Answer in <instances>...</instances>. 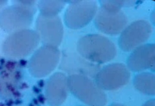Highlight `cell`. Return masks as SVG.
Returning a JSON list of instances; mask_svg holds the SVG:
<instances>
[{"label": "cell", "instance_id": "cell-1", "mask_svg": "<svg viewBox=\"0 0 155 106\" xmlns=\"http://www.w3.org/2000/svg\"><path fill=\"white\" fill-rule=\"evenodd\" d=\"M129 72L124 66L113 65L104 68L97 75V84L102 89L112 90L125 85L129 80Z\"/></svg>", "mask_w": 155, "mask_h": 106}, {"label": "cell", "instance_id": "cell-2", "mask_svg": "<svg viewBox=\"0 0 155 106\" xmlns=\"http://www.w3.org/2000/svg\"><path fill=\"white\" fill-rule=\"evenodd\" d=\"M12 5L0 12V28L9 34L23 29L25 8L22 1H12Z\"/></svg>", "mask_w": 155, "mask_h": 106}, {"label": "cell", "instance_id": "cell-3", "mask_svg": "<svg viewBox=\"0 0 155 106\" xmlns=\"http://www.w3.org/2000/svg\"><path fill=\"white\" fill-rule=\"evenodd\" d=\"M154 53L147 49H141L134 52L128 61L129 67L132 71H138L144 69L154 70Z\"/></svg>", "mask_w": 155, "mask_h": 106}, {"label": "cell", "instance_id": "cell-4", "mask_svg": "<svg viewBox=\"0 0 155 106\" xmlns=\"http://www.w3.org/2000/svg\"><path fill=\"white\" fill-rule=\"evenodd\" d=\"M135 87L140 92L149 95L155 94V75L150 73H143L135 77Z\"/></svg>", "mask_w": 155, "mask_h": 106}, {"label": "cell", "instance_id": "cell-5", "mask_svg": "<svg viewBox=\"0 0 155 106\" xmlns=\"http://www.w3.org/2000/svg\"><path fill=\"white\" fill-rule=\"evenodd\" d=\"M19 64L16 61L8 60L5 61L4 66L5 69L10 72H13Z\"/></svg>", "mask_w": 155, "mask_h": 106}, {"label": "cell", "instance_id": "cell-6", "mask_svg": "<svg viewBox=\"0 0 155 106\" xmlns=\"http://www.w3.org/2000/svg\"><path fill=\"white\" fill-rule=\"evenodd\" d=\"M13 78L15 80L18 81L20 80L21 77V73L20 71L16 70L14 72Z\"/></svg>", "mask_w": 155, "mask_h": 106}, {"label": "cell", "instance_id": "cell-7", "mask_svg": "<svg viewBox=\"0 0 155 106\" xmlns=\"http://www.w3.org/2000/svg\"><path fill=\"white\" fill-rule=\"evenodd\" d=\"M155 100L151 99L146 102L143 106H155Z\"/></svg>", "mask_w": 155, "mask_h": 106}, {"label": "cell", "instance_id": "cell-8", "mask_svg": "<svg viewBox=\"0 0 155 106\" xmlns=\"http://www.w3.org/2000/svg\"><path fill=\"white\" fill-rule=\"evenodd\" d=\"M7 3V1L0 0V12L5 7Z\"/></svg>", "mask_w": 155, "mask_h": 106}, {"label": "cell", "instance_id": "cell-9", "mask_svg": "<svg viewBox=\"0 0 155 106\" xmlns=\"http://www.w3.org/2000/svg\"><path fill=\"white\" fill-rule=\"evenodd\" d=\"M13 95L15 98H19L21 97V94L18 91L15 90L12 94Z\"/></svg>", "mask_w": 155, "mask_h": 106}, {"label": "cell", "instance_id": "cell-10", "mask_svg": "<svg viewBox=\"0 0 155 106\" xmlns=\"http://www.w3.org/2000/svg\"><path fill=\"white\" fill-rule=\"evenodd\" d=\"M14 104V101L12 99H10L8 100L5 103L6 106H12Z\"/></svg>", "mask_w": 155, "mask_h": 106}, {"label": "cell", "instance_id": "cell-11", "mask_svg": "<svg viewBox=\"0 0 155 106\" xmlns=\"http://www.w3.org/2000/svg\"><path fill=\"white\" fill-rule=\"evenodd\" d=\"M27 85L24 82H23L19 86V89H23L25 88H27Z\"/></svg>", "mask_w": 155, "mask_h": 106}, {"label": "cell", "instance_id": "cell-12", "mask_svg": "<svg viewBox=\"0 0 155 106\" xmlns=\"http://www.w3.org/2000/svg\"><path fill=\"white\" fill-rule=\"evenodd\" d=\"M22 103V101L18 99H16L14 101V104L16 105L21 104Z\"/></svg>", "mask_w": 155, "mask_h": 106}, {"label": "cell", "instance_id": "cell-13", "mask_svg": "<svg viewBox=\"0 0 155 106\" xmlns=\"http://www.w3.org/2000/svg\"><path fill=\"white\" fill-rule=\"evenodd\" d=\"M110 106H124L121 104L118 103H114L112 104Z\"/></svg>", "mask_w": 155, "mask_h": 106}, {"label": "cell", "instance_id": "cell-14", "mask_svg": "<svg viewBox=\"0 0 155 106\" xmlns=\"http://www.w3.org/2000/svg\"><path fill=\"white\" fill-rule=\"evenodd\" d=\"M3 68V65H1L0 64V71H1Z\"/></svg>", "mask_w": 155, "mask_h": 106}, {"label": "cell", "instance_id": "cell-15", "mask_svg": "<svg viewBox=\"0 0 155 106\" xmlns=\"http://www.w3.org/2000/svg\"><path fill=\"white\" fill-rule=\"evenodd\" d=\"M0 106H5V104L3 103H0Z\"/></svg>", "mask_w": 155, "mask_h": 106}, {"label": "cell", "instance_id": "cell-16", "mask_svg": "<svg viewBox=\"0 0 155 106\" xmlns=\"http://www.w3.org/2000/svg\"><path fill=\"white\" fill-rule=\"evenodd\" d=\"M2 88L1 87V85H0V91L1 90Z\"/></svg>", "mask_w": 155, "mask_h": 106}]
</instances>
